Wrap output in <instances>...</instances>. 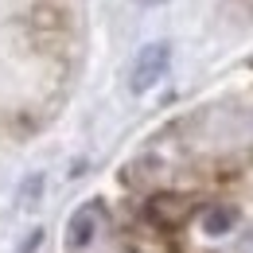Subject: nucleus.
Segmentation results:
<instances>
[{"label":"nucleus","instance_id":"f257e3e1","mask_svg":"<svg viewBox=\"0 0 253 253\" xmlns=\"http://www.w3.org/2000/svg\"><path fill=\"white\" fill-rule=\"evenodd\" d=\"M168 63H171V47H168V43H148V47L136 55V63H132V78H128V86H132L136 94L152 90L160 78L168 74Z\"/></svg>","mask_w":253,"mask_h":253},{"label":"nucleus","instance_id":"f03ea898","mask_svg":"<svg viewBox=\"0 0 253 253\" xmlns=\"http://www.w3.org/2000/svg\"><path fill=\"white\" fill-rule=\"evenodd\" d=\"M97 226H101V207L90 203V207H82L74 218H70V234H66V242L70 246H90L97 234Z\"/></svg>","mask_w":253,"mask_h":253},{"label":"nucleus","instance_id":"7ed1b4c3","mask_svg":"<svg viewBox=\"0 0 253 253\" xmlns=\"http://www.w3.org/2000/svg\"><path fill=\"white\" fill-rule=\"evenodd\" d=\"M234 222H238V214H234L230 207H211V211H207V218H203V230H207L211 238H222V234H230V230H234Z\"/></svg>","mask_w":253,"mask_h":253},{"label":"nucleus","instance_id":"20e7f679","mask_svg":"<svg viewBox=\"0 0 253 253\" xmlns=\"http://www.w3.org/2000/svg\"><path fill=\"white\" fill-rule=\"evenodd\" d=\"M136 4H148V8H152V4H164V0H136Z\"/></svg>","mask_w":253,"mask_h":253}]
</instances>
